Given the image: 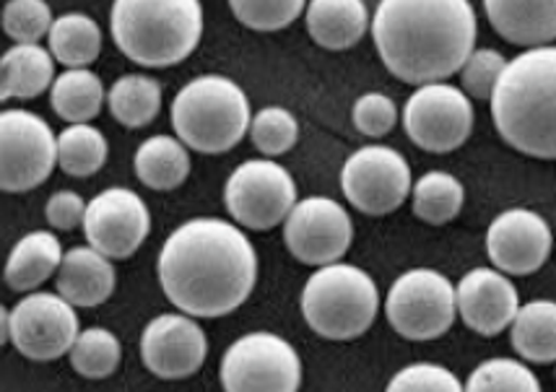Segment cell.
Instances as JSON below:
<instances>
[{
	"label": "cell",
	"mask_w": 556,
	"mask_h": 392,
	"mask_svg": "<svg viewBox=\"0 0 556 392\" xmlns=\"http://www.w3.org/2000/svg\"><path fill=\"white\" fill-rule=\"evenodd\" d=\"M159 283L177 309L214 320L240 309L257 281V252L224 218L198 216L172 231L159 252Z\"/></svg>",
	"instance_id": "6da1fadb"
},
{
	"label": "cell",
	"mask_w": 556,
	"mask_h": 392,
	"mask_svg": "<svg viewBox=\"0 0 556 392\" xmlns=\"http://www.w3.org/2000/svg\"><path fill=\"white\" fill-rule=\"evenodd\" d=\"M471 0H380L372 39L382 65L403 84L447 81L476 50Z\"/></svg>",
	"instance_id": "7a4b0ae2"
},
{
	"label": "cell",
	"mask_w": 556,
	"mask_h": 392,
	"mask_svg": "<svg viewBox=\"0 0 556 392\" xmlns=\"http://www.w3.org/2000/svg\"><path fill=\"white\" fill-rule=\"evenodd\" d=\"M502 141L520 154L556 162V48H531L507 63L492 97Z\"/></svg>",
	"instance_id": "3957f363"
},
{
	"label": "cell",
	"mask_w": 556,
	"mask_h": 392,
	"mask_svg": "<svg viewBox=\"0 0 556 392\" xmlns=\"http://www.w3.org/2000/svg\"><path fill=\"white\" fill-rule=\"evenodd\" d=\"M110 31L117 50L143 68H169L203 37L201 0H115Z\"/></svg>",
	"instance_id": "277c9868"
},
{
	"label": "cell",
	"mask_w": 556,
	"mask_h": 392,
	"mask_svg": "<svg viewBox=\"0 0 556 392\" xmlns=\"http://www.w3.org/2000/svg\"><path fill=\"white\" fill-rule=\"evenodd\" d=\"M248 94L227 76H198L172 102L175 136L198 154H227L250 132Z\"/></svg>",
	"instance_id": "5b68a950"
},
{
	"label": "cell",
	"mask_w": 556,
	"mask_h": 392,
	"mask_svg": "<svg viewBox=\"0 0 556 392\" xmlns=\"http://www.w3.org/2000/svg\"><path fill=\"white\" fill-rule=\"evenodd\" d=\"M380 291L372 276L349 263L317 268L302 289V315L328 341H354L372 328Z\"/></svg>",
	"instance_id": "8992f818"
},
{
	"label": "cell",
	"mask_w": 556,
	"mask_h": 392,
	"mask_svg": "<svg viewBox=\"0 0 556 392\" xmlns=\"http://www.w3.org/2000/svg\"><path fill=\"white\" fill-rule=\"evenodd\" d=\"M386 315L390 328L406 341H437L453 328L458 315L455 286L440 270H408L390 286Z\"/></svg>",
	"instance_id": "52a82bcc"
},
{
	"label": "cell",
	"mask_w": 556,
	"mask_h": 392,
	"mask_svg": "<svg viewBox=\"0 0 556 392\" xmlns=\"http://www.w3.org/2000/svg\"><path fill=\"white\" fill-rule=\"evenodd\" d=\"M218 375L224 392H300L302 362L281 336L257 330L224 351Z\"/></svg>",
	"instance_id": "ba28073f"
},
{
	"label": "cell",
	"mask_w": 556,
	"mask_h": 392,
	"mask_svg": "<svg viewBox=\"0 0 556 392\" xmlns=\"http://www.w3.org/2000/svg\"><path fill=\"white\" fill-rule=\"evenodd\" d=\"M296 203L294 177L274 159L242 162L224 185V205L244 229H274L287 222Z\"/></svg>",
	"instance_id": "9c48e42d"
},
{
	"label": "cell",
	"mask_w": 556,
	"mask_h": 392,
	"mask_svg": "<svg viewBox=\"0 0 556 392\" xmlns=\"http://www.w3.org/2000/svg\"><path fill=\"white\" fill-rule=\"evenodd\" d=\"M403 128L414 146L429 154H450L471 138L473 102L447 81L416 86L403 108Z\"/></svg>",
	"instance_id": "30bf717a"
},
{
	"label": "cell",
	"mask_w": 556,
	"mask_h": 392,
	"mask_svg": "<svg viewBox=\"0 0 556 392\" xmlns=\"http://www.w3.org/2000/svg\"><path fill=\"white\" fill-rule=\"evenodd\" d=\"M341 188L356 211L367 216H388L412 195V167L390 146H362L343 164Z\"/></svg>",
	"instance_id": "8fae6325"
},
{
	"label": "cell",
	"mask_w": 556,
	"mask_h": 392,
	"mask_svg": "<svg viewBox=\"0 0 556 392\" xmlns=\"http://www.w3.org/2000/svg\"><path fill=\"white\" fill-rule=\"evenodd\" d=\"M0 188L29 192L58 167V136L45 117L29 110H5L0 115Z\"/></svg>",
	"instance_id": "7c38bea8"
},
{
	"label": "cell",
	"mask_w": 556,
	"mask_h": 392,
	"mask_svg": "<svg viewBox=\"0 0 556 392\" xmlns=\"http://www.w3.org/2000/svg\"><path fill=\"white\" fill-rule=\"evenodd\" d=\"M78 336L76 309L61 294L35 291L9 312V343L31 362H55L71 354Z\"/></svg>",
	"instance_id": "4fadbf2b"
},
{
	"label": "cell",
	"mask_w": 556,
	"mask_h": 392,
	"mask_svg": "<svg viewBox=\"0 0 556 392\" xmlns=\"http://www.w3.org/2000/svg\"><path fill=\"white\" fill-rule=\"evenodd\" d=\"M354 224L339 201L326 195L302 198L283 222V242L296 261L313 268L339 263L351 248Z\"/></svg>",
	"instance_id": "5bb4252c"
},
{
	"label": "cell",
	"mask_w": 556,
	"mask_h": 392,
	"mask_svg": "<svg viewBox=\"0 0 556 392\" xmlns=\"http://www.w3.org/2000/svg\"><path fill=\"white\" fill-rule=\"evenodd\" d=\"M151 214L138 192L110 188L94 195L86 205L84 235L91 248L110 261H128L149 239Z\"/></svg>",
	"instance_id": "9a60e30c"
},
{
	"label": "cell",
	"mask_w": 556,
	"mask_h": 392,
	"mask_svg": "<svg viewBox=\"0 0 556 392\" xmlns=\"http://www.w3.org/2000/svg\"><path fill=\"white\" fill-rule=\"evenodd\" d=\"M552 226L535 211L509 208L489 224V261L507 276H531L541 270L552 255Z\"/></svg>",
	"instance_id": "2e32d148"
},
{
	"label": "cell",
	"mask_w": 556,
	"mask_h": 392,
	"mask_svg": "<svg viewBox=\"0 0 556 392\" xmlns=\"http://www.w3.org/2000/svg\"><path fill=\"white\" fill-rule=\"evenodd\" d=\"M208 341L190 315H159L141 333V358L162 380H185L203 367Z\"/></svg>",
	"instance_id": "e0dca14e"
},
{
	"label": "cell",
	"mask_w": 556,
	"mask_h": 392,
	"mask_svg": "<svg viewBox=\"0 0 556 392\" xmlns=\"http://www.w3.org/2000/svg\"><path fill=\"white\" fill-rule=\"evenodd\" d=\"M460 320L479 336H500L513 328L520 312L518 289L513 281L494 268H473L455 286Z\"/></svg>",
	"instance_id": "ac0fdd59"
},
{
	"label": "cell",
	"mask_w": 556,
	"mask_h": 392,
	"mask_svg": "<svg viewBox=\"0 0 556 392\" xmlns=\"http://www.w3.org/2000/svg\"><path fill=\"white\" fill-rule=\"evenodd\" d=\"M492 29L518 48H546L556 39V0H484Z\"/></svg>",
	"instance_id": "d6986e66"
},
{
	"label": "cell",
	"mask_w": 556,
	"mask_h": 392,
	"mask_svg": "<svg viewBox=\"0 0 556 392\" xmlns=\"http://www.w3.org/2000/svg\"><path fill=\"white\" fill-rule=\"evenodd\" d=\"M115 265L108 255L86 244L65 252L61 270H58V294L73 307H99L115 291Z\"/></svg>",
	"instance_id": "ffe728a7"
},
{
	"label": "cell",
	"mask_w": 556,
	"mask_h": 392,
	"mask_svg": "<svg viewBox=\"0 0 556 392\" xmlns=\"http://www.w3.org/2000/svg\"><path fill=\"white\" fill-rule=\"evenodd\" d=\"M304 22L313 42L333 52L359 45L372 26L364 0H309Z\"/></svg>",
	"instance_id": "44dd1931"
},
{
	"label": "cell",
	"mask_w": 556,
	"mask_h": 392,
	"mask_svg": "<svg viewBox=\"0 0 556 392\" xmlns=\"http://www.w3.org/2000/svg\"><path fill=\"white\" fill-rule=\"evenodd\" d=\"M63 257L61 239L52 231H29L13 244L9 263H5V286L18 294L35 291L61 270Z\"/></svg>",
	"instance_id": "7402d4cb"
},
{
	"label": "cell",
	"mask_w": 556,
	"mask_h": 392,
	"mask_svg": "<svg viewBox=\"0 0 556 392\" xmlns=\"http://www.w3.org/2000/svg\"><path fill=\"white\" fill-rule=\"evenodd\" d=\"M55 58L42 45H13L0 60V99H37L55 84Z\"/></svg>",
	"instance_id": "603a6c76"
},
{
	"label": "cell",
	"mask_w": 556,
	"mask_h": 392,
	"mask_svg": "<svg viewBox=\"0 0 556 392\" xmlns=\"http://www.w3.org/2000/svg\"><path fill=\"white\" fill-rule=\"evenodd\" d=\"M136 177L146 188L167 192L177 190L185 179L190 177V151L180 138L175 136H151L138 146L136 159Z\"/></svg>",
	"instance_id": "cb8c5ba5"
},
{
	"label": "cell",
	"mask_w": 556,
	"mask_h": 392,
	"mask_svg": "<svg viewBox=\"0 0 556 392\" xmlns=\"http://www.w3.org/2000/svg\"><path fill=\"white\" fill-rule=\"evenodd\" d=\"M513 349L531 364H556V302L522 304L513 323Z\"/></svg>",
	"instance_id": "d4e9b609"
},
{
	"label": "cell",
	"mask_w": 556,
	"mask_h": 392,
	"mask_svg": "<svg viewBox=\"0 0 556 392\" xmlns=\"http://www.w3.org/2000/svg\"><path fill=\"white\" fill-rule=\"evenodd\" d=\"M102 78L89 68H68L55 78L50 89V104L55 115L71 125L91 123L104 108Z\"/></svg>",
	"instance_id": "484cf974"
},
{
	"label": "cell",
	"mask_w": 556,
	"mask_h": 392,
	"mask_svg": "<svg viewBox=\"0 0 556 392\" xmlns=\"http://www.w3.org/2000/svg\"><path fill=\"white\" fill-rule=\"evenodd\" d=\"M50 52L65 68H89L102 52V29L86 13H63L50 29Z\"/></svg>",
	"instance_id": "4316f807"
},
{
	"label": "cell",
	"mask_w": 556,
	"mask_h": 392,
	"mask_svg": "<svg viewBox=\"0 0 556 392\" xmlns=\"http://www.w3.org/2000/svg\"><path fill=\"white\" fill-rule=\"evenodd\" d=\"M108 108L123 128H146L162 110V86L156 78L143 76V73H130L110 86Z\"/></svg>",
	"instance_id": "83f0119b"
},
{
	"label": "cell",
	"mask_w": 556,
	"mask_h": 392,
	"mask_svg": "<svg viewBox=\"0 0 556 392\" xmlns=\"http://www.w3.org/2000/svg\"><path fill=\"white\" fill-rule=\"evenodd\" d=\"M110 143L102 130L91 123L68 125L58 132V167L68 177L86 179L108 164Z\"/></svg>",
	"instance_id": "f1b7e54d"
},
{
	"label": "cell",
	"mask_w": 556,
	"mask_h": 392,
	"mask_svg": "<svg viewBox=\"0 0 556 392\" xmlns=\"http://www.w3.org/2000/svg\"><path fill=\"white\" fill-rule=\"evenodd\" d=\"M463 203H466V188H463V182L442 169L427 172V175L419 177V182L412 190L414 214L424 224H450L453 218H458Z\"/></svg>",
	"instance_id": "f546056e"
},
{
	"label": "cell",
	"mask_w": 556,
	"mask_h": 392,
	"mask_svg": "<svg viewBox=\"0 0 556 392\" xmlns=\"http://www.w3.org/2000/svg\"><path fill=\"white\" fill-rule=\"evenodd\" d=\"M71 367L86 380H104L121 367L123 349L115 333L104 328H86L71 349Z\"/></svg>",
	"instance_id": "4dcf8cb0"
},
{
	"label": "cell",
	"mask_w": 556,
	"mask_h": 392,
	"mask_svg": "<svg viewBox=\"0 0 556 392\" xmlns=\"http://www.w3.org/2000/svg\"><path fill=\"white\" fill-rule=\"evenodd\" d=\"M466 392H541V382L522 362L489 358L471 371Z\"/></svg>",
	"instance_id": "1f68e13d"
},
{
	"label": "cell",
	"mask_w": 556,
	"mask_h": 392,
	"mask_svg": "<svg viewBox=\"0 0 556 392\" xmlns=\"http://www.w3.org/2000/svg\"><path fill=\"white\" fill-rule=\"evenodd\" d=\"M248 136L263 156H281L294 149L300 123L287 108H263L253 115Z\"/></svg>",
	"instance_id": "d6a6232c"
},
{
	"label": "cell",
	"mask_w": 556,
	"mask_h": 392,
	"mask_svg": "<svg viewBox=\"0 0 556 392\" xmlns=\"http://www.w3.org/2000/svg\"><path fill=\"white\" fill-rule=\"evenodd\" d=\"M237 22L253 31H281L307 11V0H229Z\"/></svg>",
	"instance_id": "836d02e7"
},
{
	"label": "cell",
	"mask_w": 556,
	"mask_h": 392,
	"mask_svg": "<svg viewBox=\"0 0 556 392\" xmlns=\"http://www.w3.org/2000/svg\"><path fill=\"white\" fill-rule=\"evenodd\" d=\"M52 9L48 0H9L3 9V31L16 45H39L50 37Z\"/></svg>",
	"instance_id": "e575fe53"
},
{
	"label": "cell",
	"mask_w": 556,
	"mask_h": 392,
	"mask_svg": "<svg viewBox=\"0 0 556 392\" xmlns=\"http://www.w3.org/2000/svg\"><path fill=\"white\" fill-rule=\"evenodd\" d=\"M507 63L509 60H505V55L494 48L473 50L458 73L460 89L471 99H479V102H486V99L492 102L496 84H500Z\"/></svg>",
	"instance_id": "d590c367"
},
{
	"label": "cell",
	"mask_w": 556,
	"mask_h": 392,
	"mask_svg": "<svg viewBox=\"0 0 556 392\" xmlns=\"http://www.w3.org/2000/svg\"><path fill=\"white\" fill-rule=\"evenodd\" d=\"M386 392H466L453 371L440 364H408L393 380L388 382Z\"/></svg>",
	"instance_id": "8d00e7d4"
},
{
	"label": "cell",
	"mask_w": 556,
	"mask_h": 392,
	"mask_svg": "<svg viewBox=\"0 0 556 392\" xmlns=\"http://www.w3.org/2000/svg\"><path fill=\"white\" fill-rule=\"evenodd\" d=\"M356 130L367 138H386L399 123V104L380 91H367L351 108Z\"/></svg>",
	"instance_id": "74e56055"
},
{
	"label": "cell",
	"mask_w": 556,
	"mask_h": 392,
	"mask_svg": "<svg viewBox=\"0 0 556 392\" xmlns=\"http://www.w3.org/2000/svg\"><path fill=\"white\" fill-rule=\"evenodd\" d=\"M86 205L84 198L73 190H58L52 192L48 205H45V216H48L50 226L61 231H71L76 226H84L86 218Z\"/></svg>",
	"instance_id": "f35d334b"
}]
</instances>
